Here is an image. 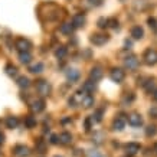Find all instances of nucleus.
Here are the masks:
<instances>
[{
  "mask_svg": "<svg viewBox=\"0 0 157 157\" xmlns=\"http://www.w3.org/2000/svg\"><path fill=\"white\" fill-rule=\"evenodd\" d=\"M91 42L94 43V45H104V43L108 42V35H104V33H95V35H92L90 39Z\"/></svg>",
  "mask_w": 157,
  "mask_h": 157,
  "instance_id": "6",
  "label": "nucleus"
},
{
  "mask_svg": "<svg viewBox=\"0 0 157 157\" xmlns=\"http://www.w3.org/2000/svg\"><path fill=\"white\" fill-rule=\"evenodd\" d=\"M134 98H136V97H134V94H133V92H130L128 95H125V97H124L123 102H124V104H127V102H128V104H130L131 101H134Z\"/></svg>",
  "mask_w": 157,
  "mask_h": 157,
  "instance_id": "35",
  "label": "nucleus"
},
{
  "mask_svg": "<svg viewBox=\"0 0 157 157\" xmlns=\"http://www.w3.org/2000/svg\"><path fill=\"white\" fill-rule=\"evenodd\" d=\"M59 30H61L62 33H65V35H71L72 30H74V26H72L71 23H62L61 28H59Z\"/></svg>",
  "mask_w": 157,
  "mask_h": 157,
  "instance_id": "22",
  "label": "nucleus"
},
{
  "mask_svg": "<svg viewBox=\"0 0 157 157\" xmlns=\"http://www.w3.org/2000/svg\"><path fill=\"white\" fill-rule=\"evenodd\" d=\"M13 153L16 157H28L30 154V150H29V147L23 146V144H17V146H14Z\"/></svg>",
  "mask_w": 157,
  "mask_h": 157,
  "instance_id": "5",
  "label": "nucleus"
},
{
  "mask_svg": "<svg viewBox=\"0 0 157 157\" xmlns=\"http://www.w3.org/2000/svg\"><path fill=\"white\" fill-rule=\"evenodd\" d=\"M146 134H147L148 137L156 136V134H157V127H156V125H148L147 128H146Z\"/></svg>",
  "mask_w": 157,
  "mask_h": 157,
  "instance_id": "30",
  "label": "nucleus"
},
{
  "mask_svg": "<svg viewBox=\"0 0 157 157\" xmlns=\"http://www.w3.org/2000/svg\"><path fill=\"white\" fill-rule=\"evenodd\" d=\"M72 141V136L68 131H63V133L59 134V143L61 144H69Z\"/></svg>",
  "mask_w": 157,
  "mask_h": 157,
  "instance_id": "17",
  "label": "nucleus"
},
{
  "mask_svg": "<svg viewBox=\"0 0 157 157\" xmlns=\"http://www.w3.org/2000/svg\"><path fill=\"white\" fill-rule=\"evenodd\" d=\"M148 114L151 115L153 118H157V107H151L150 111H148Z\"/></svg>",
  "mask_w": 157,
  "mask_h": 157,
  "instance_id": "36",
  "label": "nucleus"
},
{
  "mask_svg": "<svg viewBox=\"0 0 157 157\" xmlns=\"http://www.w3.org/2000/svg\"><path fill=\"white\" fill-rule=\"evenodd\" d=\"M95 82L94 81H86L85 84H84V85H82V91H84V92H94V90H95Z\"/></svg>",
  "mask_w": 157,
  "mask_h": 157,
  "instance_id": "20",
  "label": "nucleus"
},
{
  "mask_svg": "<svg viewBox=\"0 0 157 157\" xmlns=\"http://www.w3.org/2000/svg\"><path fill=\"white\" fill-rule=\"evenodd\" d=\"M51 143H52V144H58V143H59V137H58V136H51Z\"/></svg>",
  "mask_w": 157,
  "mask_h": 157,
  "instance_id": "38",
  "label": "nucleus"
},
{
  "mask_svg": "<svg viewBox=\"0 0 157 157\" xmlns=\"http://www.w3.org/2000/svg\"><path fill=\"white\" fill-rule=\"evenodd\" d=\"M17 124H19L17 117H7V118H6V125H7V128H16Z\"/></svg>",
  "mask_w": 157,
  "mask_h": 157,
  "instance_id": "19",
  "label": "nucleus"
},
{
  "mask_svg": "<svg viewBox=\"0 0 157 157\" xmlns=\"http://www.w3.org/2000/svg\"><path fill=\"white\" fill-rule=\"evenodd\" d=\"M36 91H38L42 97H48L49 94H51V91H52V86H51V84H49L48 81L39 79V81H36Z\"/></svg>",
  "mask_w": 157,
  "mask_h": 157,
  "instance_id": "1",
  "label": "nucleus"
},
{
  "mask_svg": "<svg viewBox=\"0 0 157 157\" xmlns=\"http://www.w3.org/2000/svg\"><path fill=\"white\" fill-rule=\"evenodd\" d=\"M102 113H104L102 109H98L95 114L92 115V120H94V123H100L101 120H102Z\"/></svg>",
  "mask_w": 157,
  "mask_h": 157,
  "instance_id": "31",
  "label": "nucleus"
},
{
  "mask_svg": "<svg viewBox=\"0 0 157 157\" xmlns=\"http://www.w3.org/2000/svg\"><path fill=\"white\" fill-rule=\"evenodd\" d=\"M68 53V49L65 48V46H59V48L55 51V56L59 58V59H62V58H65Z\"/></svg>",
  "mask_w": 157,
  "mask_h": 157,
  "instance_id": "26",
  "label": "nucleus"
},
{
  "mask_svg": "<svg viewBox=\"0 0 157 157\" xmlns=\"http://www.w3.org/2000/svg\"><path fill=\"white\" fill-rule=\"evenodd\" d=\"M19 61L22 63H29V62L32 61V55L29 52H20L19 53Z\"/></svg>",
  "mask_w": 157,
  "mask_h": 157,
  "instance_id": "24",
  "label": "nucleus"
},
{
  "mask_svg": "<svg viewBox=\"0 0 157 157\" xmlns=\"http://www.w3.org/2000/svg\"><path fill=\"white\" fill-rule=\"evenodd\" d=\"M35 150H36L38 153H45V151H46V141H45V140H42V138L36 140Z\"/></svg>",
  "mask_w": 157,
  "mask_h": 157,
  "instance_id": "18",
  "label": "nucleus"
},
{
  "mask_svg": "<svg viewBox=\"0 0 157 157\" xmlns=\"http://www.w3.org/2000/svg\"><path fill=\"white\" fill-rule=\"evenodd\" d=\"M92 124H94L92 117H88V118L85 120V130H86V131H90V130L92 128Z\"/></svg>",
  "mask_w": 157,
  "mask_h": 157,
  "instance_id": "33",
  "label": "nucleus"
},
{
  "mask_svg": "<svg viewBox=\"0 0 157 157\" xmlns=\"http://www.w3.org/2000/svg\"><path fill=\"white\" fill-rule=\"evenodd\" d=\"M97 25H98V28H101V29L108 28V26H107V19H105V17H101V19H98Z\"/></svg>",
  "mask_w": 157,
  "mask_h": 157,
  "instance_id": "34",
  "label": "nucleus"
},
{
  "mask_svg": "<svg viewBox=\"0 0 157 157\" xmlns=\"http://www.w3.org/2000/svg\"><path fill=\"white\" fill-rule=\"evenodd\" d=\"M30 108H32V111H35V113H40V111H43L45 109V101L43 100H36L32 102V105H30Z\"/></svg>",
  "mask_w": 157,
  "mask_h": 157,
  "instance_id": "13",
  "label": "nucleus"
},
{
  "mask_svg": "<svg viewBox=\"0 0 157 157\" xmlns=\"http://www.w3.org/2000/svg\"><path fill=\"white\" fill-rule=\"evenodd\" d=\"M79 71L78 69H68V72H67V78H68V81H71V82H74V81H78L79 79Z\"/></svg>",
  "mask_w": 157,
  "mask_h": 157,
  "instance_id": "16",
  "label": "nucleus"
},
{
  "mask_svg": "<svg viewBox=\"0 0 157 157\" xmlns=\"http://www.w3.org/2000/svg\"><path fill=\"white\" fill-rule=\"evenodd\" d=\"M67 123H71V118H63L62 120V124H67Z\"/></svg>",
  "mask_w": 157,
  "mask_h": 157,
  "instance_id": "40",
  "label": "nucleus"
},
{
  "mask_svg": "<svg viewBox=\"0 0 157 157\" xmlns=\"http://www.w3.org/2000/svg\"><path fill=\"white\" fill-rule=\"evenodd\" d=\"M107 26L113 29H117L118 28V20L115 19V17H109V19H107Z\"/></svg>",
  "mask_w": 157,
  "mask_h": 157,
  "instance_id": "29",
  "label": "nucleus"
},
{
  "mask_svg": "<svg viewBox=\"0 0 157 157\" xmlns=\"http://www.w3.org/2000/svg\"><path fill=\"white\" fill-rule=\"evenodd\" d=\"M153 98H154V100L157 101V90H154V91H153Z\"/></svg>",
  "mask_w": 157,
  "mask_h": 157,
  "instance_id": "41",
  "label": "nucleus"
},
{
  "mask_svg": "<svg viewBox=\"0 0 157 157\" xmlns=\"http://www.w3.org/2000/svg\"><path fill=\"white\" fill-rule=\"evenodd\" d=\"M125 46H127V48H128V46H131V42H130V40H125Z\"/></svg>",
  "mask_w": 157,
  "mask_h": 157,
  "instance_id": "42",
  "label": "nucleus"
},
{
  "mask_svg": "<svg viewBox=\"0 0 157 157\" xmlns=\"http://www.w3.org/2000/svg\"><path fill=\"white\" fill-rule=\"evenodd\" d=\"M25 125H26L28 128H33L35 125H36V118H35L33 115H28V117H25Z\"/></svg>",
  "mask_w": 157,
  "mask_h": 157,
  "instance_id": "21",
  "label": "nucleus"
},
{
  "mask_svg": "<svg viewBox=\"0 0 157 157\" xmlns=\"http://www.w3.org/2000/svg\"><path fill=\"white\" fill-rule=\"evenodd\" d=\"M125 123H127V118H125L124 115H118V117L114 120V123H113V128L117 130V131H121V130H124V127H125Z\"/></svg>",
  "mask_w": 157,
  "mask_h": 157,
  "instance_id": "9",
  "label": "nucleus"
},
{
  "mask_svg": "<svg viewBox=\"0 0 157 157\" xmlns=\"http://www.w3.org/2000/svg\"><path fill=\"white\" fill-rule=\"evenodd\" d=\"M30 72H33V74H39V72L43 71V63L42 62H38V63H35V65H32L30 67V69H29Z\"/></svg>",
  "mask_w": 157,
  "mask_h": 157,
  "instance_id": "28",
  "label": "nucleus"
},
{
  "mask_svg": "<svg viewBox=\"0 0 157 157\" xmlns=\"http://www.w3.org/2000/svg\"><path fill=\"white\" fill-rule=\"evenodd\" d=\"M84 23H85V14L84 13H78L72 17V23L71 25L74 26V28H82Z\"/></svg>",
  "mask_w": 157,
  "mask_h": 157,
  "instance_id": "10",
  "label": "nucleus"
},
{
  "mask_svg": "<svg viewBox=\"0 0 157 157\" xmlns=\"http://www.w3.org/2000/svg\"><path fill=\"white\" fill-rule=\"evenodd\" d=\"M14 45H16L17 51H20V52H29V49L32 48V43L25 38L16 39V43H14Z\"/></svg>",
  "mask_w": 157,
  "mask_h": 157,
  "instance_id": "4",
  "label": "nucleus"
},
{
  "mask_svg": "<svg viewBox=\"0 0 157 157\" xmlns=\"http://www.w3.org/2000/svg\"><path fill=\"white\" fill-rule=\"evenodd\" d=\"M147 23H148V26L153 29V30H157V20H156V17H148L147 19Z\"/></svg>",
  "mask_w": 157,
  "mask_h": 157,
  "instance_id": "32",
  "label": "nucleus"
},
{
  "mask_svg": "<svg viewBox=\"0 0 157 157\" xmlns=\"http://www.w3.org/2000/svg\"><path fill=\"white\" fill-rule=\"evenodd\" d=\"M55 157H61V156H55Z\"/></svg>",
  "mask_w": 157,
  "mask_h": 157,
  "instance_id": "44",
  "label": "nucleus"
},
{
  "mask_svg": "<svg viewBox=\"0 0 157 157\" xmlns=\"http://www.w3.org/2000/svg\"><path fill=\"white\" fill-rule=\"evenodd\" d=\"M81 105L85 107V108L92 107V105H94V97L91 95V94H86L85 92V95H84V98H82V101H81Z\"/></svg>",
  "mask_w": 157,
  "mask_h": 157,
  "instance_id": "14",
  "label": "nucleus"
},
{
  "mask_svg": "<svg viewBox=\"0 0 157 157\" xmlns=\"http://www.w3.org/2000/svg\"><path fill=\"white\" fill-rule=\"evenodd\" d=\"M17 85H19L20 88H28V86L30 85V81H29L28 76H19V78H17Z\"/></svg>",
  "mask_w": 157,
  "mask_h": 157,
  "instance_id": "23",
  "label": "nucleus"
},
{
  "mask_svg": "<svg viewBox=\"0 0 157 157\" xmlns=\"http://www.w3.org/2000/svg\"><path fill=\"white\" fill-rule=\"evenodd\" d=\"M3 141H5V134L0 131V144H3Z\"/></svg>",
  "mask_w": 157,
  "mask_h": 157,
  "instance_id": "39",
  "label": "nucleus"
},
{
  "mask_svg": "<svg viewBox=\"0 0 157 157\" xmlns=\"http://www.w3.org/2000/svg\"><path fill=\"white\" fill-rule=\"evenodd\" d=\"M140 148H141V146H140L138 143H128V144H125V151H127V154H130V156L137 154V153L140 151Z\"/></svg>",
  "mask_w": 157,
  "mask_h": 157,
  "instance_id": "12",
  "label": "nucleus"
},
{
  "mask_svg": "<svg viewBox=\"0 0 157 157\" xmlns=\"http://www.w3.org/2000/svg\"><path fill=\"white\" fill-rule=\"evenodd\" d=\"M128 124L130 125H133V127H140L141 124H143V118H141V115L140 114H131L128 115Z\"/></svg>",
  "mask_w": 157,
  "mask_h": 157,
  "instance_id": "11",
  "label": "nucleus"
},
{
  "mask_svg": "<svg viewBox=\"0 0 157 157\" xmlns=\"http://www.w3.org/2000/svg\"><path fill=\"white\" fill-rule=\"evenodd\" d=\"M143 59L147 65H156L157 63V51H154V49H147V51L144 52Z\"/></svg>",
  "mask_w": 157,
  "mask_h": 157,
  "instance_id": "2",
  "label": "nucleus"
},
{
  "mask_svg": "<svg viewBox=\"0 0 157 157\" xmlns=\"http://www.w3.org/2000/svg\"><path fill=\"white\" fill-rule=\"evenodd\" d=\"M109 76H111V79H113L114 82L120 84V82L124 81V76H125V74H124V71L121 69V68H113V69H111V72H109Z\"/></svg>",
  "mask_w": 157,
  "mask_h": 157,
  "instance_id": "3",
  "label": "nucleus"
},
{
  "mask_svg": "<svg viewBox=\"0 0 157 157\" xmlns=\"http://www.w3.org/2000/svg\"><path fill=\"white\" fill-rule=\"evenodd\" d=\"M154 151L157 153V143H156V146H154Z\"/></svg>",
  "mask_w": 157,
  "mask_h": 157,
  "instance_id": "43",
  "label": "nucleus"
},
{
  "mask_svg": "<svg viewBox=\"0 0 157 157\" xmlns=\"http://www.w3.org/2000/svg\"><path fill=\"white\" fill-rule=\"evenodd\" d=\"M131 36H133V39H141L144 36V29L141 26H134L131 29Z\"/></svg>",
  "mask_w": 157,
  "mask_h": 157,
  "instance_id": "15",
  "label": "nucleus"
},
{
  "mask_svg": "<svg viewBox=\"0 0 157 157\" xmlns=\"http://www.w3.org/2000/svg\"><path fill=\"white\" fill-rule=\"evenodd\" d=\"M141 85H143V88H144L146 91H148V92H151V91L154 90V79H147V81L143 82Z\"/></svg>",
  "mask_w": 157,
  "mask_h": 157,
  "instance_id": "27",
  "label": "nucleus"
},
{
  "mask_svg": "<svg viewBox=\"0 0 157 157\" xmlns=\"http://www.w3.org/2000/svg\"><path fill=\"white\" fill-rule=\"evenodd\" d=\"M88 156H90V157H104L100 151H90V154H88Z\"/></svg>",
  "mask_w": 157,
  "mask_h": 157,
  "instance_id": "37",
  "label": "nucleus"
},
{
  "mask_svg": "<svg viewBox=\"0 0 157 157\" xmlns=\"http://www.w3.org/2000/svg\"><path fill=\"white\" fill-rule=\"evenodd\" d=\"M5 71H6V74H7L9 76H14L16 74H17V68L14 67V65H12V63H7L6 68H5Z\"/></svg>",
  "mask_w": 157,
  "mask_h": 157,
  "instance_id": "25",
  "label": "nucleus"
},
{
  "mask_svg": "<svg viewBox=\"0 0 157 157\" xmlns=\"http://www.w3.org/2000/svg\"><path fill=\"white\" fill-rule=\"evenodd\" d=\"M124 65H125V68H128L130 71H134L138 67V59L134 55H130V56H127L124 59Z\"/></svg>",
  "mask_w": 157,
  "mask_h": 157,
  "instance_id": "7",
  "label": "nucleus"
},
{
  "mask_svg": "<svg viewBox=\"0 0 157 157\" xmlns=\"http://www.w3.org/2000/svg\"><path fill=\"white\" fill-rule=\"evenodd\" d=\"M102 75H104V71H102V68L101 67H94L92 69H91L90 72V76H91V81H100L101 78H102Z\"/></svg>",
  "mask_w": 157,
  "mask_h": 157,
  "instance_id": "8",
  "label": "nucleus"
}]
</instances>
